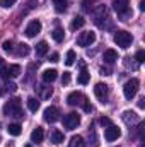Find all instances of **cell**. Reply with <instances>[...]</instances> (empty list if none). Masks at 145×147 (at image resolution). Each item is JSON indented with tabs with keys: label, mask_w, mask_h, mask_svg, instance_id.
Returning a JSON list of instances; mask_svg holds the SVG:
<instances>
[{
	"label": "cell",
	"mask_w": 145,
	"mask_h": 147,
	"mask_svg": "<svg viewBox=\"0 0 145 147\" xmlns=\"http://www.w3.org/2000/svg\"><path fill=\"white\" fill-rule=\"evenodd\" d=\"M24 147H33V146H31V144H28V146H24Z\"/></svg>",
	"instance_id": "obj_40"
},
{
	"label": "cell",
	"mask_w": 145,
	"mask_h": 147,
	"mask_svg": "<svg viewBox=\"0 0 145 147\" xmlns=\"http://www.w3.org/2000/svg\"><path fill=\"white\" fill-rule=\"evenodd\" d=\"M145 98H142V99H140V101H138V106H140V108H145Z\"/></svg>",
	"instance_id": "obj_38"
},
{
	"label": "cell",
	"mask_w": 145,
	"mask_h": 147,
	"mask_svg": "<svg viewBox=\"0 0 145 147\" xmlns=\"http://www.w3.org/2000/svg\"><path fill=\"white\" fill-rule=\"evenodd\" d=\"M82 101H84V96H82V92H79V91H73L68 94V98H67V103L70 105V106H77V105H82Z\"/></svg>",
	"instance_id": "obj_11"
},
{
	"label": "cell",
	"mask_w": 145,
	"mask_h": 147,
	"mask_svg": "<svg viewBox=\"0 0 145 147\" xmlns=\"http://www.w3.org/2000/svg\"><path fill=\"white\" fill-rule=\"evenodd\" d=\"M113 9L123 21H126L130 16V0H113Z\"/></svg>",
	"instance_id": "obj_3"
},
{
	"label": "cell",
	"mask_w": 145,
	"mask_h": 147,
	"mask_svg": "<svg viewBox=\"0 0 145 147\" xmlns=\"http://www.w3.org/2000/svg\"><path fill=\"white\" fill-rule=\"evenodd\" d=\"M15 2H17V0H0V5H2L3 9H10Z\"/></svg>",
	"instance_id": "obj_30"
},
{
	"label": "cell",
	"mask_w": 145,
	"mask_h": 147,
	"mask_svg": "<svg viewBox=\"0 0 145 147\" xmlns=\"http://www.w3.org/2000/svg\"><path fill=\"white\" fill-rule=\"evenodd\" d=\"M96 41V33H92V31H84V33H80L79 38H77V45L79 46H91L92 43Z\"/></svg>",
	"instance_id": "obj_7"
},
{
	"label": "cell",
	"mask_w": 145,
	"mask_h": 147,
	"mask_svg": "<svg viewBox=\"0 0 145 147\" xmlns=\"http://www.w3.org/2000/svg\"><path fill=\"white\" fill-rule=\"evenodd\" d=\"M51 36H53L55 41H58V43H60V41H63V38H65V31H63L62 28H55V29H53V33H51Z\"/></svg>",
	"instance_id": "obj_23"
},
{
	"label": "cell",
	"mask_w": 145,
	"mask_h": 147,
	"mask_svg": "<svg viewBox=\"0 0 145 147\" xmlns=\"http://www.w3.org/2000/svg\"><path fill=\"white\" fill-rule=\"evenodd\" d=\"M84 146H85V142H84V139H82L80 135L72 137V139H70V144H68V147H84Z\"/></svg>",
	"instance_id": "obj_24"
},
{
	"label": "cell",
	"mask_w": 145,
	"mask_h": 147,
	"mask_svg": "<svg viewBox=\"0 0 145 147\" xmlns=\"http://www.w3.org/2000/svg\"><path fill=\"white\" fill-rule=\"evenodd\" d=\"M135 60H137V63H144V62H145V51H144V50L137 51V55H135Z\"/></svg>",
	"instance_id": "obj_28"
},
{
	"label": "cell",
	"mask_w": 145,
	"mask_h": 147,
	"mask_svg": "<svg viewBox=\"0 0 145 147\" xmlns=\"http://www.w3.org/2000/svg\"><path fill=\"white\" fill-rule=\"evenodd\" d=\"M53 5H55L56 12H65L67 10V2L65 0H53Z\"/></svg>",
	"instance_id": "obj_26"
},
{
	"label": "cell",
	"mask_w": 145,
	"mask_h": 147,
	"mask_svg": "<svg viewBox=\"0 0 145 147\" xmlns=\"http://www.w3.org/2000/svg\"><path fill=\"white\" fill-rule=\"evenodd\" d=\"M138 9H140V10H145V0H140V3H138Z\"/></svg>",
	"instance_id": "obj_36"
},
{
	"label": "cell",
	"mask_w": 145,
	"mask_h": 147,
	"mask_svg": "<svg viewBox=\"0 0 145 147\" xmlns=\"http://www.w3.org/2000/svg\"><path fill=\"white\" fill-rule=\"evenodd\" d=\"M5 89H7V92H15V91H17V86H15L14 82H7Z\"/></svg>",
	"instance_id": "obj_32"
},
{
	"label": "cell",
	"mask_w": 145,
	"mask_h": 147,
	"mask_svg": "<svg viewBox=\"0 0 145 147\" xmlns=\"http://www.w3.org/2000/svg\"><path fill=\"white\" fill-rule=\"evenodd\" d=\"M2 48H3L5 51H12V50H14V43H12L10 39H9V41H3V43H2Z\"/></svg>",
	"instance_id": "obj_29"
},
{
	"label": "cell",
	"mask_w": 145,
	"mask_h": 147,
	"mask_svg": "<svg viewBox=\"0 0 145 147\" xmlns=\"http://www.w3.org/2000/svg\"><path fill=\"white\" fill-rule=\"evenodd\" d=\"M24 33H26V36H28V38H34L36 34L41 33V22H39L38 19L31 21V22L28 24V28L24 29Z\"/></svg>",
	"instance_id": "obj_10"
},
{
	"label": "cell",
	"mask_w": 145,
	"mask_h": 147,
	"mask_svg": "<svg viewBox=\"0 0 145 147\" xmlns=\"http://www.w3.org/2000/svg\"><path fill=\"white\" fill-rule=\"evenodd\" d=\"M43 139H44V130H43L41 127H36V128L33 130V134H31V142H34V144H41Z\"/></svg>",
	"instance_id": "obj_14"
},
{
	"label": "cell",
	"mask_w": 145,
	"mask_h": 147,
	"mask_svg": "<svg viewBox=\"0 0 145 147\" xmlns=\"http://www.w3.org/2000/svg\"><path fill=\"white\" fill-rule=\"evenodd\" d=\"M2 65H3V58L0 57V67H2Z\"/></svg>",
	"instance_id": "obj_39"
},
{
	"label": "cell",
	"mask_w": 145,
	"mask_h": 147,
	"mask_svg": "<svg viewBox=\"0 0 145 147\" xmlns=\"http://www.w3.org/2000/svg\"><path fill=\"white\" fill-rule=\"evenodd\" d=\"M50 140H51L55 146L62 144V142L65 140V137H63V132H60L58 128H53V130H51V134H50Z\"/></svg>",
	"instance_id": "obj_12"
},
{
	"label": "cell",
	"mask_w": 145,
	"mask_h": 147,
	"mask_svg": "<svg viewBox=\"0 0 145 147\" xmlns=\"http://www.w3.org/2000/svg\"><path fill=\"white\" fill-rule=\"evenodd\" d=\"M43 118H44V121H48V123H55V121L60 118V110H58L56 106H48V108L44 110Z\"/></svg>",
	"instance_id": "obj_8"
},
{
	"label": "cell",
	"mask_w": 145,
	"mask_h": 147,
	"mask_svg": "<svg viewBox=\"0 0 145 147\" xmlns=\"http://www.w3.org/2000/svg\"><path fill=\"white\" fill-rule=\"evenodd\" d=\"M84 24H85V19H84L82 16H77V17H73V19H72V24H70V29H72V31H77V29H80V28H84Z\"/></svg>",
	"instance_id": "obj_19"
},
{
	"label": "cell",
	"mask_w": 145,
	"mask_h": 147,
	"mask_svg": "<svg viewBox=\"0 0 145 147\" xmlns=\"http://www.w3.org/2000/svg\"><path fill=\"white\" fill-rule=\"evenodd\" d=\"M82 106H84V111H85V113H91V111H92V106H91V103H89L85 98H84V101H82Z\"/></svg>",
	"instance_id": "obj_31"
},
{
	"label": "cell",
	"mask_w": 145,
	"mask_h": 147,
	"mask_svg": "<svg viewBox=\"0 0 145 147\" xmlns=\"http://www.w3.org/2000/svg\"><path fill=\"white\" fill-rule=\"evenodd\" d=\"M0 94H2V91H0Z\"/></svg>",
	"instance_id": "obj_41"
},
{
	"label": "cell",
	"mask_w": 145,
	"mask_h": 147,
	"mask_svg": "<svg viewBox=\"0 0 145 147\" xmlns=\"http://www.w3.org/2000/svg\"><path fill=\"white\" fill-rule=\"evenodd\" d=\"M48 53V43L46 41H39L36 45V55L38 57H44Z\"/></svg>",
	"instance_id": "obj_20"
},
{
	"label": "cell",
	"mask_w": 145,
	"mask_h": 147,
	"mask_svg": "<svg viewBox=\"0 0 145 147\" xmlns=\"http://www.w3.org/2000/svg\"><path fill=\"white\" fill-rule=\"evenodd\" d=\"M29 51H31L29 45H26V43L17 45V55H19V57H28V55H29Z\"/></svg>",
	"instance_id": "obj_22"
},
{
	"label": "cell",
	"mask_w": 145,
	"mask_h": 147,
	"mask_svg": "<svg viewBox=\"0 0 145 147\" xmlns=\"http://www.w3.org/2000/svg\"><path fill=\"white\" fill-rule=\"evenodd\" d=\"M21 74V67L17 65V63H14V65H9V67H5V79H9V77H17Z\"/></svg>",
	"instance_id": "obj_16"
},
{
	"label": "cell",
	"mask_w": 145,
	"mask_h": 147,
	"mask_svg": "<svg viewBox=\"0 0 145 147\" xmlns=\"http://www.w3.org/2000/svg\"><path fill=\"white\" fill-rule=\"evenodd\" d=\"M80 125V115H77V113H68V115H65V118H63V127L67 128V130H75L77 127Z\"/></svg>",
	"instance_id": "obj_6"
},
{
	"label": "cell",
	"mask_w": 145,
	"mask_h": 147,
	"mask_svg": "<svg viewBox=\"0 0 145 147\" xmlns=\"http://www.w3.org/2000/svg\"><path fill=\"white\" fill-rule=\"evenodd\" d=\"M103 60L106 62V63H114L116 60H118V51L116 50H106L104 53H103Z\"/></svg>",
	"instance_id": "obj_15"
},
{
	"label": "cell",
	"mask_w": 145,
	"mask_h": 147,
	"mask_svg": "<svg viewBox=\"0 0 145 147\" xmlns=\"http://www.w3.org/2000/svg\"><path fill=\"white\" fill-rule=\"evenodd\" d=\"M118 147H119V146H118Z\"/></svg>",
	"instance_id": "obj_42"
},
{
	"label": "cell",
	"mask_w": 145,
	"mask_h": 147,
	"mask_svg": "<svg viewBox=\"0 0 145 147\" xmlns=\"http://www.w3.org/2000/svg\"><path fill=\"white\" fill-rule=\"evenodd\" d=\"M3 115L5 116H14V118H22L24 116V111L21 108V99L14 98V99L7 101L5 106H3Z\"/></svg>",
	"instance_id": "obj_1"
},
{
	"label": "cell",
	"mask_w": 145,
	"mask_h": 147,
	"mask_svg": "<svg viewBox=\"0 0 145 147\" xmlns=\"http://www.w3.org/2000/svg\"><path fill=\"white\" fill-rule=\"evenodd\" d=\"M119 135H121V130H119L116 125H109V127H106L104 139H106L108 142H114V140H118V139H119Z\"/></svg>",
	"instance_id": "obj_9"
},
{
	"label": "cell",
	"mask_w": 145,
	"mask_h": 147,
	"mask_svg": "<svg viewBox=\"0 0 145 147\" xmlns=\"http://www.w3.org/2000/svg\"><path fill=\"white\" fill-rule=\"evenodd\" d=\"M99 123H101L103 127H109V125H113V123H111V120H109L108 116H103V118L99 120Z\"/></svg>",
	"instance_id": "obj_34"
},
{
	"label": "cell",
	"mask_w": 145,
	"mask_h": 147,
	"mask_svg": "<svg viewBox=\"0 0 145 147\" xmlns=\"http://www.w3.org/2000/svg\"><path fill=\"white\" fill-rule=\"evenodd\" d=\"M113 39H114V43H116L119 48L126 50V48H130V45H132V41H133V36H132L128 31H116Z\"/></svg>",
	"instance_id": "obj_2"
},
{
	"label": "cell",
	"mask_w": 145,
	"mask_h": 147,
	"mask_svg": "<svg viewBox=\"0 0 145 147\" xmlns=\"http://www.w3.org/2000/svg\"><path fill=\"white\" fill-rule=\"evenodd\" d=\"M138 86H140L138 79H130V80L125 84V87H123L125 98H126V99H133V98L137 96V92H138Z\"/></svg>",
	"instance_id": "obj_5"
},
{
	"label": "cell",
	"mask_w": 145,
	"mask_h": 147,
	"mask_svg": "<svg viewBox=\"0 0 145 147\" xmlns=\"http://www.w3.org/2000/svg\"><path fill=\"white\" fill-rule=\"evenodd\" d=\"M89 79H91V74L87 72L85 69H82V72L79 74V77H77V82L82 84V86H85V84L89 82Z\"/></svg>",
	"instance_id": "obj_21"
},
{
	"label": "cell",
	"mask_w": 145,
	"mask_h": 147,
	"mask_svg": "<svg viewBox=\"0 0 145 147\" xmlns=\"http://www.w3.org/2000/svg\"><path fill=\"white\" fill-rule=\"evenodd\" d=\"M101 75H109V70H108V69H104V67H103V69H101Z\"/></svg>",
	"instance_id": "obj_37"
},
{
	"label": "cell",
	"mask_w": 145,
	"mask_h": 147,
	"mask_svg": "<svg viewBox=\"0 0 145 147\" xmlns=\"http://www.w3.org/2000/svg\"><path fill=\"white\" fill-rule=\"evenodd\" d=\"M58 60H60V55H58V53H51V55H50V62H53V63H56Z\"/></svg>",
	"instance_id": "obj_35"
},
{
	"label": "cell",
	"mask_w": 145,
	"mask_h": 147,
	"mask_svg": "<svg viewBox=\"0 0 145 147\" xmlns=\"http://www.w3.org/2000/svg\"><path fill=\"white\" fill-rule=\"evenodd\" d=\"M94 94H96V98H97V101L101 105H106L109 99V87L103 82H97L94 86Z\"/></svg>",
	"instance_id": "obj_4"
},
{
	"label": "cell",
	"mask_w": 145,
	"mask_h": 147,
	"mask_svg": "<svg viewBox=\"0 0 145 147\" xmlns=\"http://www.w3.org/2000/svg\"><path fill=\"white\" fill-rule=\"evenodd\" d=\"M75 58H77V57H75V51H73V50H68V51H67V58H65V63L70 67V65H73V63H75Z\"/></svg>",
	"instance_id": "obj_27"
},
{
	"label": "cell",
	"mask_w": 145,
	"mask_h": 147,
	"mask_svg": "<svg viewBox=\"0 0 145 147\" xmlns=\"http://www.w3.org/2000/svg\"><path fill=\"white\" fill-rule=\"evenodd\" d=\"M28 108H29V111L36 113L39 110V101H38L36 98H28Z\"/></svg>",
	"instance_id": "obj_25"
},
{
	"label": "cell",
	"mask_w": 145,
	"mask_h": 147,
	"mask_svg": "<svg viewBox=\"0 0 145 147\" xmlns=\"http://www.w3.org/2000/svg\"><path fill=\"white\" fill-rule=\"evenodd\" d=\"M7 132H9V135L17 137V135H21V134H22V127H21L19 123H10V125L7 127Z\"/></svg>",
	"instance_id": "obj_18"
},
{
	"label": "cell",
	"mask_w": 145,
	"mask_h": 147,
	"mask_svg": "<svg viewBox=\"0 0 145 147\" xmlns=\"http://www.w3.org/2000/svg\"><path fill=\"white\" fill-rule=\"evenodd\" d=\"M123 121L128 123V125H132V123H138V116H137L135 111H125V113H123Z\"/></svg>",
	"instance_id": "obj_17"
},
{
	"label": "cell",
	"mask_w": 145,
	"mask_h": 147,
	"mask_svg": "<svg viewBox=\"0 0 145 147\" xmlns=\"http://www.w3.org/2000/svg\"><path fill=\"white\" fill-rule=\"evenodd\" d=\"M68 82H70V72H63V75H62V84L67 86Z\"/></svg>",
	"instance_id": "obj_33"
},
{
	"label": "cell",
	"mask_w": 145,
	"mask_h": 147,
	"mask_svg": "<svg viewBox=\"0 0 145 147\" xmlns=\"http://www.w3.org/2000/svg\"><path fill=\"white\" fill-rule=\"evenodd\" d=\"M43 80L46 82V84H51V82H55L56 80V77H58V72L55 70V69H48V70H44L43 72Z\"/></svg>",
	"instance_id": "obj_13"
}]
</instances>
